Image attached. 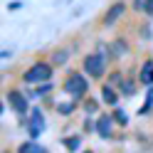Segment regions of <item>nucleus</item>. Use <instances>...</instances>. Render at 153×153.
Wrapping results in <instances>:
<instances>
[{"label": "nucleus", "instance_id": "obj_1", "mask_svg": "<svg viewBox=\"0 0 153 153\" xmlns=\"http://www.w3.org/2000/svg\"><path fill=\"white\" fill-rule=\"evenodd\" d=\"M106 67H109V59L99 52H91V54L84 57V72L89 76H94V79H101L106 74Z\"/></svg>", "mask_w": 153, "mask_h": 153}, {"label": "nucleus", "instance_id": "obj_15", "mask_svg": "<svg viewBox=\"0 0 153 153\" xmlns=\"http://www.w3.org/2000/svg\"><path fill=\"white\" fill-rule=\"evenodd\" d=\"M133 10L136 13H148L151 10V0H133Z\"/></svg>", "mask_w": 153, "mask_h": 153}, {"label": "nucleus", "instance_id": "obj_18", "mask_svg": "<svg viewBox=\"0 0 153 153\" xmlns=\"http://www.w3.org/2000/svg\"><path fill=\"white\" fill-rule=\"evenodd\" d=\"M99 109V101H94V99H84V111L87 114H94Z\"/></svg>", "mask_w": 153, "mask_h": 153}, {"label": "nucleus", "instance_id": "obj_19", "mask_svg": "<svg viewBox=\"0 0 153 153\" xmlns=\"http://www.w3.org/2000/svg\"><path fill=\"white\" fill-rule=\"evenodd\" d=\"M67 57H69V54H67L64 50H57L54 57H52V64H62V62H67Z\"/></svg>", "mask_w": 153, "mask_h": 153}, {"label": "nucleus", "instance_id": "obj_22", "mask_svg": "<svg viewBox=\"0 0 153 153\" xmlns=\"http://www.w3.org/2000/svg\"><path fill=\"white\" fill-rule=\"evenodd\" d=\"M84 153H91V151H84Z\"/></svg>", "mask_w": 153, "mask_h": 153}, {"label": "nucleus", "instance_id": "obj_20", "mask_svg": "<svg viewBox=\"0 0 153 153\" xmlns=\"http://www.w3.org/2000/svg\"><path fill=\"white\" fill-rule=\"evenodd\" d=\"M50 89H52V84H50V82H45V84H42V87H40V89H37V94H47V91H50Z\"/></svg>", "mask_w": 153, "mask_h": 153}, {"label": "nucleus", "instance_id": "obj_13", "mask_svg": "<svg viewBox=\"0 0 153 153\" xmlns=\"http://www.w3.org/2000/svg\"><path fill=\"white\" fill-rule=\"evenodd\" d=\"M64 146H67V151H79V146H82V138L79 136H67L64 138Z\"/></svg>", "mask_w": 153, "mask_h": 153}, {"label": "nucleus", "instance_id": "obj_11", "mask_svg": "<svg viewBox=\"0 0 153 153\" xmlns=\"http://www.w3.org/2000/svg\"><path fill=\"white\" fill-rule=\"evenodd\" d=\"M128 52V42L126 40H116L111 45V57H121V54H126Z\"/></svg>", "mask_w": 153, "mask_h": 153}, {"label": "nucleus", "instance_id": "obj_8", "mask_svg": "<svg viewBox=\"0 0 153 153\" xmlns=\"http://www.w3.org/2000/svg\"><path fill=\"white\" fill-rule=\"evenodd\" d=\"M138 82L143 84V87H153V62H143L141 72H138Z\"/></svg>", "mask_w": 153, "mask_h": 153}, {"label": "nucleus", "instance_id": "obj_5", "mask_svg": "<svg viewBox=\"0 0 153 153\" xmlns=\"http://www.w3.org/2000/svg\"><path fill=\"white\" fill-rule=\"evenodd\" d=\"M114 123H116L114 114H111V116H109V114H101V116L97 119V133L101 138H111L114 136Z\"/></svg>", "mask_w": 153, "mask_h": 153}, {"label": "nucleus", "instance_id": "obj_16", "mask_svg": "<svg viewBox=\"0 0 153 153\" xmlns=\"http://www.w3.org/2000/svg\"><path fill=\"white\" fill-rule=\"evenodd\" d=\"M114 119H116V123H121V126H126V123H128V116L121 109H116V106H114Z\"/></svg>", "mask_w": 153, "mask_h": 153}, {"label": "nucleus", "instance_id": "obj_7", "mask_svg": "<svg viewBox=\"0 0 153 153\" xmlns=\"http://www.w3.org/2000/svg\"><path fill=\"white\" fill-rule=\"evenodd\" d=\"M123 13H126V5L123 3H114L106 13H104V27H111V25H116L119 17H123Z\"/></svg>", "mask_w": 153, "mask_h": 153}, {"label": "nucleus", "instance_id": "obj_10", "mask_svg": "<svg viewBox=\"0 0 153 153\" xmlns=\"http://www.w3.org/2000/svg\"><path fill=\"white\" fill-rule=\"evenodd\" d=\"M17 153H47V151L40 146V143H35V141H25V143H20Z\"/></svg>", "mask_w": 153, "mask_h": 153}, {"label": "nucleus", "instance_id": "obj_14", "mask_svg": "<svg viewBox=\"0 0 153 153\" xmlns=\"http://www.w3.org/2000/svg\"><path fill=\"white\" fill-rule=\"evenodd\" d=\"M76 109V104L74 101H67V104H57V111L62 114V116H69V114Z\"/></svg>", "mask_w": 153, "mask_h": 153}, {"label": "nucleus", "instance_id": "obj_3", "mask_svg": "<svg viewBox=\"0 0 153 153\" xmlns=\"http://www.w3.org/2000/svg\"><path fill=\"white\" fill-rule=\"evenodd\" d=\"M64 91L69 94L72 99H82L84 94L89 91V84H87V79H84V74L72 72V74L64 79Z\"/></svg>", "mask_w": 153, "mask_h": 153}, {"label": "nucleus", "instance_id": "obj_9", "mask_svg": "<svg viewBox=\"0 0 153 153\" xmlns=\"http://www.w3.org/2000/svg\"><path fill=\"white\" fill-rule=\"evenodd\" d=\"M101 99H104V104H109V106H119V91H116V87L104 84L101 87Z\"/></svg>", "mask_w": 153, "mask_h": 153}, {"label": "nucleus", "instance_id": "obj_4", "mask_svg": "<svg viewBox=\"0 0 153 153\" xmlns=\"http://www.w3.org/2000/svg\"><path fill=\"white\" fill-rule=\"evenodd\" d=\"M27 131H30L32 138H37V136L45 131V116H42L40 109H32V111H30V119H27Z\"/></svg>", "mask_w": 153, "mask_h": 153}, {"label": "nucleus", "instance_id": "obj_6", "mask_svg": "<svg viewBox=\"0 0 153 153\" xmlns=\"http://www.w3.org/2000/svg\"><path fill=\"white\" fill-rule=\"evenodd\" d=\"M7 104H10L17 114H27V106H30L27 99H25V94L17 91V89H10V91H7Z\"/></svg>", "mask_w": 153, "mask_h": 153}, {"label": "nucleus", "instance_id": "obj_12", "mask_svg": "<svg viewBox=\"0 0 153 153\" xmlns=\"http://www.w3.org/2000/svg\"><path fill=\"white\" fill-rule=\"evenodd\" d=\"M119 91L123 94V97H133V94H136V82L123 79V82H121V87H119Z\"/></svg>", "mask_w": 153, "mask_h": 153}, {"label": "nucleus", "instance_id": "obj_21", "mask_svg": "<svg viewBox=\"0 0 153 153\" xmlns=\"http://www.w3.org/2000/svg\"><path fill=\"white\" fill-rule=\"evenodd\" d=\"M148 15H153V0H151V10H148Z\"/></svg>", "mask_w": 153, "mask_h": 153}, {"label": "nucleus", "instance_id": "obj_2", "mask_svg": "<svg viewBox=\"0 0 153 153\" xmlns=\"http://www.w3.org/2000/svg\"><path fill=\"white\" fill-rule=\"evenodd\" d=\"M52 76V62H35L30 69L25 72V82L27 84H45Z\"/></svg>", "mask_w": 153, "mask_h": 153}, {"label": "nucleus", "instance_id": "obj_17", "mask_svg": "<svg viewBox=\"0 0 153 153\" xmlns=\"http://www.w3.org/2000/svg\"><path fill=\"white\" fill-rule=\"evenodd\" d=\"M121 82H123V76H121V72H114L109 79H106V84L109 87H121Z\"/></svg>", "mask_w": 153, "mask_h": 153}]
</instances>
